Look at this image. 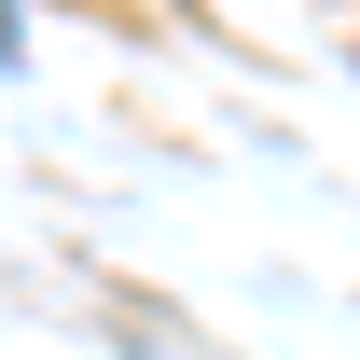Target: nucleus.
<instances>
[{"label":"nucleus","instance_id":"f257e3e1","mask_svg":"<svg viewBox=\"0 0 360 360\" xmlns=\"http://www.w3.org/2000/svg\"><path fill=\"white\" fill-rule=\"evenodd\" d=\"M0 70H14V14H0Z\"/></svg>","mask_w":360,"mask_h":360}]
</instances>
